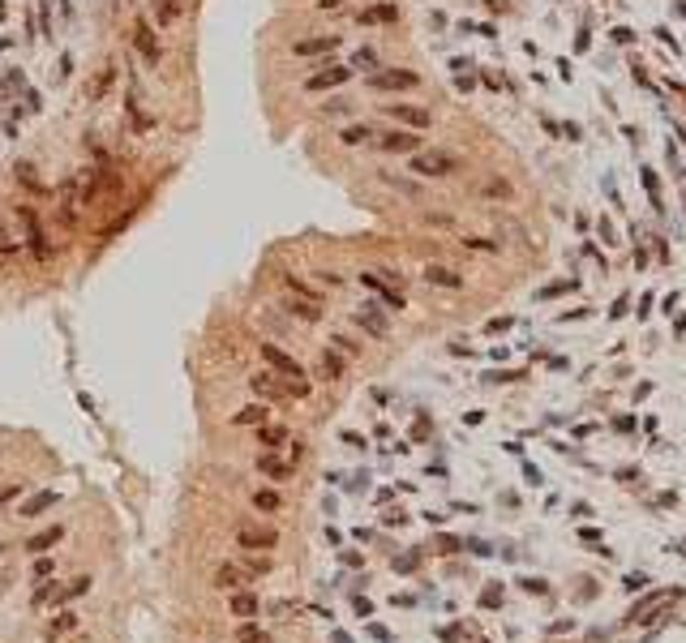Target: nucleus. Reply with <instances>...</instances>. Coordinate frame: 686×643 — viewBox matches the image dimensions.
Returning <instances> with one entry per match:
<instances>
[{"mask_svg": "<svg viewBox=\"0 0 686 643\" xmlns=\"http://www.w3.org/2000/svg\"><path fill=\"white\" fill-rule=\"evenodd\" d=\"M412 172H416V176H429V180H442V176H455V172H459V159L446 154V150L412 154Z\"/></svg>", "mask_w": 686, "mask_h": 643, "instance_id": "nucleus-2", "label": "nucleus"}, {"mask_svg": "<svg viewBox=\"0 0 686 643\" xmlns=\"http://www.w3.org/2000/svg\"><path fill=\"white\" fill-rule=\"evenodd\" d=\"M262 360H267L271 369H275V378L283 382V391H288V399H309V391H313V382H309V373L283 352V348H275V343H262Z\"/></svg>", "mask_w": 686, "mask_h": 643, "instance_id": "nucleus-1", "label": "nucleus"}, {"mask_svg": "<svg viewBox=\"0 0 686 643\" xmlns=\"http://www.w3.org/2000/svg\"><path fill=\"white\" fill-rule=\"evenodd\" d=\"M267 566H271L267 558H249V562H245V575H249V579H257V575H267Z\"/></svg>", "mask_w": 686, "mask_h": 643, "instance_id": "nucleus-31", "label": "nucleus"}, {"mask_svg": "<svg viewBox=\"0 0 686 643\" xmlns=\"http://www.w3.org/2000/svg\"><path fill=\"white\" fill-rule=\"evenodd\" d=\"M249 386H253V395L262 403H283L288 399V391H283V382L275 378V373H257V378H249Z\"/></svg>", "mask_w": 686, "mask_h": 643, "instance_id": "nucleus-9", "label": "nucleus"}, {"mask_svg": "<svg viewBox=\"0 0 686 643\" xmlns=\"http://www.w3.org/2000/svg\"><path fill=\"white\" fill-rule=\"evenodd\" d=\"M352 78V65H322V73H309L305 78V90H335V86H343Z\"/></svg>", "mask_w": 686, "mask_h": 643, "instance_id": "nucleus-5", "label": "nucleus"}, {"mask_svg": "<svg viewBox=\"0 0 686 643\" xmlns=\"http://www.w3.org/2000/svg\"><path fill=\"white\" fill-rule=\"evenodd\" d=\"M245 579H249V575H245L240 566H232V562H223V566L215 570V583H219V587H240Z\"/></svg>", "mask_w": 686, "mask_h": 643, "instance_id": "nucleus-21", "label": "nucleus"}, {"mask_svg": "<svg viewBox=\"0 0 686 643\" xmlns=\"http://www.w3.org/2000/svg\"><path fill=\"white\" fill-rule=\"evenodd\" d=\"M343 0H318V9H339Z\"/></svg>", "mask_w": 686, "mask_h": 643, "instance_id": "nucleus-35", "label": "nucleus"}, {"mask_svg": "<svg viewBox=\"0 0 686 643\" xmlns=\"http://www.w3.org/2000/svg\"><path fill=\"white\" fill-rule=\"evenodd\" d=\"M318 369H322V378H326V382L343 378V360H339L335 352H322V365H318Z\"/></svg>", "mask_w": 686, "mask_h": 643, "instance_id": "nucleus-26", "label": "nucleus"}, {"mask_svg": "<svg viewBox=\"0 0 686 643\" xmlns=\"http://www.w3.org/2000/svg\"><path fill=\"white\" fill-rule=\"evenodd\" d=\"M356 322H360V326H365V331H369V335H378V339H382V335H386V317H382V313H378V309H374V305H365V309H360V313H356Z\"/></svg>", "mask_w": 686, "mask_h": 643, "instance_id": "nucleus-16", "label": "nucleus"}, {"mask_svg": "<svg viewBox=\"0 0 686 643\" xmlns=\"http://www.w3.org/2000/svg\"><path fill=\"white\" fill-rule=\"evenodd\" d=\"M275 541H279V536L271 527H257V523H240L236 527V545L240 549H275Z\"/></svg>", "mask_w": 686, "mask_h": 643, "instance_id": "nucleus-6", "label": "nucleus"}, {"mask_svg": "<svg viewBox=\"0 0 686 643\" xmlns=\"http://www.w3.org/2000/svg\"><path fill=\"white\" fill-rule=\"evenodd\" d=\"M51 506H56V494H51V489H43V494H35L26 506H22V519H35V515H43V510H51Z\"/></svg>", "mask_w": 686, "mask_h": 643, "instance_id": "nucleus-19", "label": "nucleus"}, {"mask_svg": "<svg viewBox=\"0 0 686 643\" xmlns=\"http://www.w3.org/2000/svg\"><path fill=\"white\" fill-rule=\"evenodd\" d=\"M288 288H292L296 296H305V300H318V292H313V288H309L305 279H296V275H288Z\"/></svg>", "mask_w": 686, "mask_h": 643, "instance_id": "nucleus-30", "label": "nucleus"}, {"mask_svg": "<svg viewBox=\"0 0 686 643\" xmlns=\"http://www.w3.org/2000/svg\"><path fill=\"white\" fill-rule=\"evenodd\" d=\"M253 506H257V510H267V515H275V510L283 506V498H279L275 489H257V494H253Z\"/></svg>", "mask_w": 686, "mask_h": 643, "instance_id": "nucleus-25", "label": "nucleus"}, {"mask_svg": "<svg viewBox=\"0 0 686 643\" xmlns=\"http://www.w3.org/2000/svg\"><path fill=\"white\" fill-rule=\"evenodd\" d=\"M61 536H65L61 523H56V527H43V532H35L30 541H26V549H30V553H47L51 545H61Z\"/></svg>", "mask_w": 686, "mask_h": 643, "instance_id": "nucleus-12", "label": "nucleus"}, {"mask_svg": "<svg viewBox=\"0 0 686 643\" xmlns=\"http://www.w3.org/2000/svg\"><path fill=\"white\" fill-rule=\"evenodd\" d=\"M35 575H39V579H47V575H51V562H47V558H39V562H35Z\"/></svg>", "mask_w": 686, "mask_h": 643, "instance_id": "nucleus-34", "label": "nucleus"}, {"mask_svg": "<svg viewBox=\"0 0 686 643\" xmlns=\"http://www.w3.org/2000/svg\"><path fill=\"white\" fill-rule=\"evenodd\" d=\"M352 69H378V51L374 47H360L352 56Z\"/></svg>", "mask_w": 686, "mask_h": 643, "instance_id": "nucleus-28", "label": "nucleus"}, {"mask_svg": "<svg viewBox=\"0 0 686 643\" xmlns=\"http://www.w3.org/2000/svg\"><path fill=\"white\" fill-rule=\"evenodd\" d=\"M22 219H26V228H30V253H35V257H51V249L43 245V232H39V223H35V210H30V206H22Z\"/></svg>", "mask_w": 686, "mask_h": 643, "instance_id": "nucleus-15", "label": "nucleus"}, {"mask_svg": "<svg viewBox=\"0 0 686 643\" xmlns=\"http://www.w3.org/2000/svg\"><path fill=\"white\" fill-rule=\"evenodd\" d=\"M257 609H262V605H257L253 592H236V596H232V613H236V618H253Z\"/></svg>", "mask_w": 686, "mask_h": 643, "instance_id": "nucleus-24", "label": "nucleus"}, {"mask_svg": "<svg viewBox=\"0 0 686 643\" xmlns=\"http://www.w3.org/2000/svg\"><path fill=\"white\" fill-rule=\"evenodd\" d=\"M369 86H374V90H416L420 78H416L412 69H386V73H374V78H369Z\"/></svg>", "mask_w": 686, "mask_h": 643, "instance_id": "nucleus-8", "label": "nucleus"}, {"mask_svg": "<svg viewBox=\"0 0 686 643\" xmlns=\"http://www.w3.org/2000/svg\"><path fill=\"white\" fill-rule=\"evenodd\" d=\"M386 116L399 121V125H408V129H416V133L429 129V121H434L425 107H412V103H386Z\"/></svg>", "mask_w": 686, "mask_h": 643, "instance_id": "nucleus-7", "label": "nucleus"}, {"mask_svg": "<svg viewBox=\"0 0 686 643\" xmlns=\"http://www.w3.org/2000/svg\"><path fill=\"white\" fill-rule=\"evenodd\" d=\"M425 279L438 283V288H463V279L451 271V266H425Z\"/></svg>", "mask_w": 686, "mask_h": 643, "instance_id": "nucleus-18", "label": "nucleus"}, {"mask_svg": "<svg viewBox=\"0 0 686 643\" xmlns=\"http://www.w3.org/2000/svg\"><path fill=\"white\" fill-rule=\"evenodd\" d=\"M318 283H326V288H339V283H343V279H339V275H335V271H318Z\"/></svg>", "mask_w": 686, "mask_h": 643, "instance_id": "nucleus-32", "label": "nucleus"}, {"mask_svg": "<svg viewBox=\"0 0 686 643\" xmlns=\"http://www.w3.org/2000/svg\"><path fill=\"white\" fill-rule=\"evenodd\" d=\"M146 5H150V18L159 26H172L180 18V0H146Z\"/></svg>", "mask_w": 686, "mask_h": 643, "instance_id": "nucleus-13", "label": "nucleus"}, {"mask_svg": "<svg viewBox=\"0 0 686 643\" xmlns=\"http://www.w3.org/2000/svg\"><path fill=\"white\" fill-rule=\"evenodd\" d=\"M86 587H90V579L82 575V579H73V583L65 587V592H56V601H73V596H82V592H86Z\"/></svg>", "mask_w": 686, "mask_h": 643, "instance_id": "nucleus-29", "label": "nucleus"}, {"mask_svg": "<svg viewBox=\"0 0 686 643\" xmlns=\"http://www.w3.org/2000/svg\"><path fill=\"white\" fill-rule=\"evenodd\" d=\"M331 343H339V352H348V356H356V352H360V348H356V343H352V339H343V335H335V339H331Z\"/></svg>", "mask_w": 686, "mask_h": 643, "instance_id": "nucleus-33", "label": "nucleus"}, {"mask_svg": "<svg viewBox=\"0 0 686 643\" xmlns=\"http://www.w3.org/2000/svg\"><path fill=\"white\" fill-rule=\"evenodd\" d=\"M236 643H267V630L253 626V622H240L236 626Z\"/></svg>", "mask_w": 686, "mask_h": 643, "instance_id": "nucleus-27", "label": "nucleus"}, {"mask_svg": "<svg viewBox=\"0 0 686 643\" xmlns=\"http://www.w3.org/2000/svg\"><path fill=\"white\" fill-rule=\"evenodd\" d=\"M339 47H343L339 35H313V39H300L292 51L296 56H322V51H339Z\"/></svg>", "mask_w": 686, "mask_h": 643, "instance_id": "nucleus-10", "label": "nucleus"}, {"mask_svg": "<svg viewBox=\"0 0 686 643\" xmlns=\"http://www.w3.org/2000/svg\"><path fill=\"white\" fill-rule=\"evenodd\" d=\"M420 142H425V137H420L416 129H391V133L378 137V150H386V154H416Z\"/></svg>", "mask_w": 686, "mask_h": 643, "instance_id": "nucleus-3", "label": "nucleus"}, {"mask_svg": "<svg viewBox=\"0 0 686 643\" xmlns=\"http://www.w3.org/2000/svg\"><path fill=\"white\" fill-rule=\"evenodd\" d=\"M69 630H78V613H56L51 618V626H47V639H61V635H69Z\"/></svg>", "mask_w": 686, "mask_h": 643, "instance_id": "nucleus-22", "label": "nucleus"}, {"mask_svg": "<svg viewBox=\"0 0 686 643\" xmlns=\"http://www.w3.org/2000/svg\"><path fill=\"white\" fill-rule=\"evenodd\" d=\"M257 442L267 446V451H275L279 442H288V429H283V424H271V420H267V424H257Z\"/></svg>", "mask_w": 686, "mask_h": 643, "instance_id": "nucleus-17", "label": "nucleus"}, {"mask_svg": "<svg viewBox=\"0 0 686 643\" xmlns=\"http://www.w3.org/2000/svg\"><path fill=\"white\" fill-rule=\"evenodd\" d=\"M292 317H300V322H322V309H318V300H305V296H292L288 305H283Z\"/></svg>", "mask_w": 686, "mask_h": 643, "instance_id": "nucleus-14", "label": "nucleus"}, {"mask_svg": "<svg viewBox=\"0 0 686 643\" xmlns=\"http://www.w3.org/2000/svg\"><path fill=\"white\" fill-rule=\"evenodd\" d=\"M374 137H378V133L369 129V125H348V129L339 133V142H343V146H360V142H374Z\"/></svg>", "mask_w": 686, "mask_h": 643, "instance_id": "nucleus-23", "label": "nucleus"}, {"mask_svg": "<svg viewBox=\"0 0 686 643\" xmlns=\"http://www.w3.org/2000/svg\"><path fill=\"white\" fill-rule=\"evenodd\" d=\"M133 43H137V51H142V61L154 69L159 65V56H164V47H159V39H154V30H150V22L146 18H137L133 22Z\"/></svg>", "mask_w": 686, "mask_h": 643, "instance_id": "nucleus-4", "label": "nucleus"}, {"mask_svg": "<svg viewBox=\"0 0 686 643\" xmlns=\"http://www.w3.org/2000/svg\"><path fill=\"white\" fill-rule=\"evenodd\" d=\"M267 420H271V408L267 403H249V408L236 412V424H267Z\"/></svg>", "mask_w": 686, "mask_h": 643, "instance_id": "nucleus-20", "label": "nucleus"}, {"mask_svg": "<svg viewBox=\"0 0 686 643\" xmlns=\"http://www.w3.org/2000/svg\"><path fill=\"white\" fill-rule=\"evenodd\" d=\"M257 472L267 476V480H292V463L275 459L271 451H262V455H257Z\"/></svg>", "mask_w": 686, "mask_h": 643, "instance_id": "nucleus-11", "label": "nucleus"}, {"mask_svg": "<svg viewBox=\"0 0 686 643\" xmlns=\"http://www.w3.org/2000/svg\"><path fill=\"white\" fill-rule=\"evenodd\" d=\"M0 249H9V236H5V228H0Z\"/></svg>", "mask_w": 686, "mask_h": 643, "instance_id": "nucleus-36", "label": "nucleus"}]
</instances>
